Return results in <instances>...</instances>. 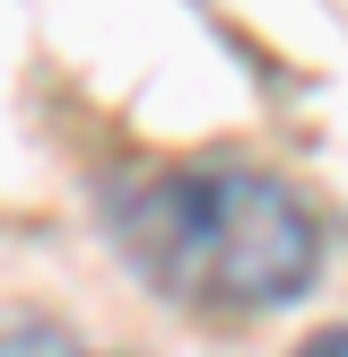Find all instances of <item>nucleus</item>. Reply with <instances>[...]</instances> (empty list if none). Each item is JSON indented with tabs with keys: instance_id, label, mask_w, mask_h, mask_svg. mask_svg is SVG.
<instances>
[{
	"instance_id": "1",
	"label": "nucleus",
	"mask_w": 348,
	"mask_h": 357,
	"mask_svg": "<svg viewBox=\"0 0 348 357\" xmlns=\"http://www.w3.org/2000/svg\"><path fill=\"white\" fill-rule=\"evenodd\" d=\"M122 261L191 314H278L322 279V218L296 183L235 157L157 166L104 209Z\"/></svg>"
},
{
	"instance_id": "2",
	"label": "nucleus",
	"mask_w": 348,
	"mask_h": 357,
	"mask_svg": "<svg viewBox=\"0 0 348 357\" xmlns=\"http://www.w3.org/2000/svg\"><path fill=\"white\" fill-rule=\"evenodd\" d=\"M0 357H96L87 340H70V331H9Z\"/></svg>"
},
{
	"instance_id": "3",
	"label": "nucleus",
	"mask_w": 348,
	"mask_h": 357,
	"mask_svg": "<svg viewBox=\"0 0 348 357\" xmlns=\"http://www.w3.org/2000/svg\"><path fill=\"white\" fill-rule=\"evenodd\" d=\"M296 357H348V323H340V331H322V340H305Z\"/></svg>"
}]
</instances>
